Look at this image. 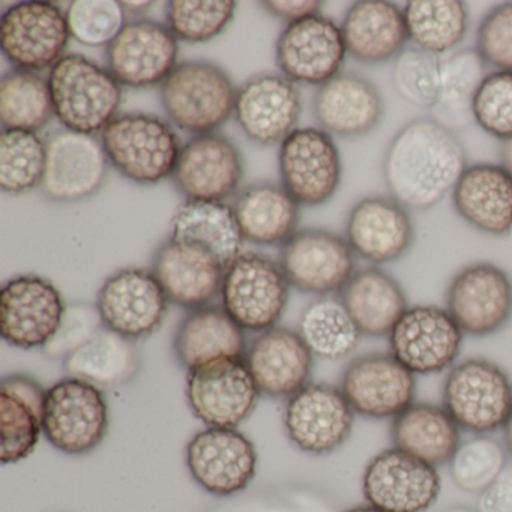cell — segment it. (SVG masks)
<instances>
[{
  "label": "cell",
  "instance_id": "obj_44",
  "mask_svg": "<svg viewBox=\"0 0 512 512\" xmlns=\"http://www.w3.org/2000/svg\"><path fill=\"white\" fill-rule=\"evenodd\" d=\"M505 446L493 437L475 436L458 446L452 457V479L461 490L482 493L500 478L505 469Z\"/></svg>",
  "mask_w": 512,
  "mask_h": 512
},
{
  "label": "cell",
  "instance_id": "obj_48",
  "mask_svg": "<svg viewBox=\"0 0 512 512\" xmlns=\"http://www.w3.org/2000/svg\"><path fill=\"white\" fill-rule=\"evenodd\" d=\"M475 50L488 67L512 73V2L485 14L476 29Z\"/></svg>",
  "mask_w": 512,
  "mask_h": 512
},
{
  "label": "cell",
  "instance_id": "obj_37",
  "mask_svg": "<svg viewBox=\"0 0 512 512\" xmlns=\"http://www.w3.org/2000/svg\"><path fill=\"white\" fill-rule=\"evenodd\" d=\"M64 368L68 377L85 380L97 388H121L139 373V350L136 341L103 326L64 359Z\"/></svg>",
  "mask_w": 512,
  "mask_h": 512
},
{
  "label": "cell",
  "instance_id": "obj_6",
  "mask_svg": "<svg viewBox=\"0 0 512 512\" xmlns=\"http://www.w3.org/2000/svg\"><path fill=\"white\" fill-rule=\"evenodd\" d=\"M290 287L278 260L262 253H245L226 269L221 301L244 331L262 334L280 322Z\"/></svg>",
  "mask_w": 512,
  "mask_h": 512
},
{
  "label": "cell",
  "instance_id": "obj_43",
  "mask_svg": "<svg viewBox=\"0 0 512 512\" xmlns=\"http://www.w3.org/2000/svg\"><path fill=\"white\" fill-rule=\"evenodd\" d=\"M235 13L233 0H170L166 25L182 43H209L226 31Z\"/></svg>",
  "mask_w": 512,
  "mask_h": 512
},
{
  "label": "cell",
  "instance_id": "obj_53",
  "mask_svg": "<svg viewBox=\"0 0 512 512\" xmlns=\"http://www.w3.org/2000/svg\"><path fill=\"white\" fill-rule=\"evenodd\" d=\"M499 157L500 166L512 176V139L500 143Z\"/></svg>",
  "mask_w": 512,
  "mask_h": 512
},
{
  "label": "cell",
  "instance_id": "obj_24",
  "mask_svg": "<svg viewBox=\"0 0 512 512\" xmlns=\"http://www.w3.org/2000/svg\"><path fill=\"white\" fill-rule=\"evenodd\" d=\"M301 115V92L283 74H256L238 88L233 116L256 145H281L296 130Z\"/></svg>",
  "mask_w": 512,
  "mask_h": 512
},
{
  "label": "cell",
  "instance_id": "obj_1",
  "mask_svg": "<svg viewBox=\"0 0 512 512\" xmlns=\"http://www.w3.org/2000/svg\"><path fill=\"white\" fill-rule=\"evenodd\" d=\"M466 167V148L457 133L424 116L392 137L383 158V179L404 208L428 211L454 190Z\"/></svg>",
  "mask_w": 512,
  "mask_h": 512
},
{
  "label": "cell",
  "instance_id": "obj_35",
  "mask_svg": "<svg viewBox=\"0 0 512 512\" xmlns=\"http://www.w3.org/2000/svg\"><path fill=\"white\" fill-rule=\"evenodd\" d=\"M392 446L434 467L451 463L461 445V428L439 404L413 403L389 428Z\"/></svg>",
  "mask_w": 512,
  "mask_h": 512
},
{
  "label": "cell",
  "instance_id": "obj_52",
  "mask_svg": "<svg viewBox=\"0 0 512 512\" xmlns=\"http://www.w3.org/2000/svg\"><path fill=\"white\" fill-rule=\"evenodd\" d=\"M125 14H127L128 22L130 20L146 19L145 14L152 7V2H121Z\"/></svg>",
  "mask_w": 512,
  "mask_h": 512
},
{
  "label": "cell",
  "instance_id": "obj_7",
  "mask_svg": "<svg viewBox=\"0 0 512 512\" xmlns=\"http://www.w3.org/2000/svg\"><path fill=\"white\" fill-rule=\"evenodd\" d=\"M110 413L103 389L65 377L47 389L43 430L58 451L86 455L106 439Z\"/></svg>",
  "mask_w": 512,
  "mask_h": 512
},
{
  "label": "cell",
  "instance_id": "obj_5",
  "mask_svg": "<svg viewBox=\"0 0 512 512\" xmlns=\"http://www.w3.org/2000/svg\"><path fill=\"white\" fill-rule=\"evenodd\" d=\"M442 406L461 431L487 436L502 430L512 412V380L496 362L464 359L446 374Z\"/></svg>",
  "mask_w": 512,
  "mask_h": 512
},
{
  "label": "cell",
  "instance_id": "obj_27",
  "mask_svg": "<svg viewBox=\"0 0 512 512\" xmlns=\"http://www.w3.org/2000/svg\"><path fill=\"white\" fill-rule=\"evenodd\" d=\"M314 119L332 137L356 140L373 133L385 115L382 94L367 77L340 73L317 88Z\"/></svg>",
  "mask_w": 512,
  "mask_h": 512
},
{
  "label": "cell",
  "instance_id": "obj_16",
  "mask_svg": "<svg viewBox=\"0 0 512 512\" xmlns=\"http://www.w3.org/2000/svg\"><path fill=\"white\" fill-rule=\"evenodd\" d=\"M440 490L437 467L394 446L374 455L362 475L365 500L383 512L428 511Z\"/></svg>",
  "mask_w": 512,
  "mask_h": 512
},
{
  "label": "cell",
  "instance_id": "obj_25",
  "mask_svg": "<svg viewBox=\"0 0 512 512\" xmlns=\"http://www.w3.org/2000/svg\"><path fill=\"white\" fill-rule=\"evenodd\" d=\"M344 238L356 256L373 265H386L409 253L415 226L409 209L394 197L368 196L350 209Z\"/></svg>",
  "mask_w": 512,
  "mask_h": 512
},
{
  "label": "cell",
  "instance_id": "obj_15",
  "mask_svg": "<svg viewBox=\"0 0 512 512\" xmlns=\"http://www.w3.org/2000/svg\"><path fill=\"white\" fill-rule=\"evenodd\" d=\"M278 262L290 286L319 298L340 293L356 272V254L346 238L323 229L298 230L281 245Z\"/></svg>",
  "mask_w": 512,
  "mask_h": 512
},
{
  "label": "cell",
  "instance_id": "obj_2",
  "mask_svg": "<svg viewBox=\"0 0 512 512\" xmlns=\"http://www.w3.org/2000/svg\"><path fill=\"white\" fill-rule=\"evenodd\" d=\"M55 118L74 133L98 136L118 118L124 86L110 73L83 55H65L50 70Z\"/></svg>",
  "mask_w": 512,
  "mask_h": 512
},
{
  "label": "cell",
  "instance_id": "obj_30",
  "mask_svg": "<svg viewBox=\"0 0 512 512\" xmlns=\"http://www.w3.org/2000/svg\"><path fill=\"white\" fill-rule=\"evenodd\" d=\"M340 28L347 55L359 64H385L407 49L403 10L386 0L355 2Z\"/></svg>",
  "mask_w": 512,
  "mask_h": 512
},
{
  "label": "cell",
  "instance_id": "obj_39",
  "mask_svg": "<svg viewBox=\"0 0 512 512\" xmlns=\"http://www.w3.org/2000/svg\"><path fill=\"white\" fill-rule=\"evenodd\" d=\"M410 43L440 56L466 38L469 11L461 0H410L403 8Z\"/></svg>",
  "mask_w": 512,
  "mask_h": 512
},
{
  "label": "cell",
  "instance_id": "obj_36",
  "mask_svg": "<svg viewBox=\"0 0 512 512\" xmlns=\"http://www.w3.org/2000/svg\"><path fill=\"white\" fill-rule=\"evenodd\" d=\"M172 238L208 251L224 269L241 256L245 241L227 202L181 203L172 220Z\"/></svg>",
  "mask_w": 512,
  "mask_h": 512
},
{
  "label": "cell",
  "instance_id": "obj_47",
  "mask_svg": "<svg viewBox=\"0 0 512 512\" xmlns=\"http://www.w3.org/2000/svg\"><path fill=\"white\" fill-rule=\"evenodd\" d=\"M473 118L494 139H512V73L487 74L473 103Z\"/></svg>",
  "mask_w": 512,
  "mask_h": 512
},
{
  "label": "cell",
  "instance_id": "obj_32",
  "mask_svg": "<svg viewBox=\"0 0 512 512\" xmlns=\"http://www.w3.org/2000/svg\"><path fill=\"white\" fill-rule=\"evenodd\" d=\"M173 350L187 371L223 358H245L244 329L223 307L206 305L188 311L173 338Z\"/></svg>",
  "mask_w": 512,
  "mask_h": 512
},
{
  "label": "cell",
  "instance_id": "obj_3",
  "mask_svg": "<svg viewBox=\"0 0 512 512\" xmlns=\"http://www.w3.org/2000/svg\"><path fill=\"white\" fill-rule=\"evenodd\" d=\"M236 88L229 74L209 61H185L161 85L169 121L191 136L214 134L235 115Z\"/></svg>",
  "mask_w": 512,
  "mask_h": 512
},
{
  "label": "cell",
  "instance_id": "obj_33",
  "mask_svg": "<svg viewBox=\"0 0 512 512\" xmlns=\"http://www.w3.org/2000/svg\"><path fill=\"white\" fill-rule=\"evenodd\" d=\"M338 298L362 337H388L409 310L401 284L377 266L356 271L340 290Z\"/></svg>",
  "mask_w": 512,
  "mask_h": 512
},
{
  "label": "cell",
  "instance_id": "obj_18",
  "mask_svg": "<svg viewBox=\"0 0 512 512\" xmlns=\"http://www.w3.org/2000/svg\"><path fill=\"white\" fill-rule=\"evenodd\" d=\"M244 178V157L220 133L205 134L182 146L172 182L185 202H226L236 196Z\"/></svg>",
  "mask_w": 512,
  "mask_h": 512
},
{
  "label": "cell",
  "instance_id": "obj_14",
  "mask_svg": "<svg viewBox=\"0 0 512 512\" xmlns=\"http://www.w3.org/2000/svg\"><path fill=\"white\" fill-rule=\"evenodd\" d=\"M445 302L464 335L490 337L511 322L512 278L493 263H473L452 278Z\"/></svg>",
  "mask_w": 512,
  "mask_h": 512
},
{
  "label": "cell",
  "instance_id": "obj_49",
  "mask_svg": "<svg viewBox=\"0 0 512 512\" xmlns=\"http://www.w3.org/2000/svg\"><path fill=\"white\" fill-rule=\"evenodd\" d=\"M103 326L97 305L82 304V302L67 305L64 322L58 334L44 350L52 359H65Z\"/></svg>",
  "mask_w": 512,
  "mask_h": 512
},
{
  "label": "cell",
  "instance_id": "obj_13",
  "mask_svg": "<svg viewBox=\"0 0 512 512\" xmlns=\"http://www.w3.org/2000/svg\"><path fill=\"white\" fill-rule=\"evenodd\" d=\"M355 415L340 386L310 382L287 400L284 431L299 451L322 457L349 440Z\"/></svg>",
  "mask_w": 512,
  "mask_h": 512
},
{
  "label": "cell",
  "instance_id": "obj_29",
  "mask_svg": "<svg viewBox=\"0 0 512 512\" xmlns=\"http://www.w3.org/2000/svg\"><path fill=\"white\" fill-rule=\"evenodd\" d=\"M452 206L461 220L484 235L512 232V176L500 164L467 166L452 190Z\"/></svg>",
  "mask_w": 512,
  "mask_h": 512
},
{
  "label": "cell",
  "instance_id": "obj_8",
  "mask_svg": "<svg viewBox=\"0 0 512 512\" xmlns=\"http://www.w3.org/2000/svg\"><path fill=\"white\" fill-rule=\"evenodd\" d=\"M70 38L67 14L53 2H19L0 17V49L13 70H52Z\"/></svg>",
  "mask_w": 512,
  "mask_h": 512
},
{
  "label": "cell",
  "instance_id": "obj_17",
  "mask_svg": "<svg viewBox=\"0 0 512 512\" xmlns=\"http://www.w3.org/2000/svg\"><path fill=\"white\" fill-rule=\"evenodd\" d=\"M346 56L340 26L322 14L286 25L275 41V64L295 85L320 88L341 73Z\"/></svg>",
  "mask_w": 512,
  "mask_h": 512
},
{
  "label": "cell",
  "instance_id": "obj_10",
  "mask_svg": "<svg viewBox=\"0 0 512 512\" xmlns=\"http://www.w3.org/2000/svg\"><path fill=\"white\" fill-rule=\"evenodd\" d=\"M280 184L301 206L325 205L340 188L343 163L334 137L320 128H296L278 152Z\"/></svg>",
  "mask_w": 512,
  "mask_h": 512
},
{
  "label": "cell",
  "instance_id": "obj_54",
  "mask_svg": "<svg viewBox=\"0 0 512 512\" xmlns=\"http://www.w3.org/2000/svg\"><path fill=\"white\" fill-rule=\"evenodd\" d=\"M503 430V446H505L506 452H508L509 457L512 458V412L509 415L508 421H506L505 427Z\"/></svg>",
  "mask_w": 512,
  "mask_h": 512
},
{
  "label": "cell",
  "instance_id": "obj_45",
  "mask_svg": "<svg viewBox=\"0 0 512 512\" xmlns=\"http://www.w3.org/2000/svg\"><path fill=\"white\" fill-rule=\"evenodd\" d=\"M65 14L71 38L91 49H107L128 23L118 0H74Z\"/></svg>",
  "mask_w": 512,
  "mask_h": 512
},
{
  "label": "cell",
  "instance_id": "obj_22",
  "mask_svg": "<svg viewBox=\"0 0 512 512\" xmlns=\"http://www.w3.org/2000/svg\"><path fill=\"white\" fill-rule=\"evenodd\" d=\"M47 142L46 173L40 190L56 203L91 199L109 175V158L97 136L58 131Z\"/></svg>",
  "mask_w": 512,
  "mask_h": 512
},
{
  "label": "cell",
  "instance_id": "obj_31",
  "mask_svg": "<svg viewBox=\"0 0 512 512\" xmlns=\"http://www.w3.org/2000/svg\"><path fill=\"white\" fill-rule=\"evenodd\" d=\"M47 389L28 374H10L0 383V424L4 464L26 460L37 448L43 430Z\"/></svg>",
  "mask_w": 512,
  "mask_h": 512
},
{
  "label": "cell",
  "instance_id": "obj_38",
  "mask_svg": "<svg viewBox=\"0 0 512 512\" xmlns=\"http://www.w3.org/2000/svg\"><path fill=\"white\" fill-rule=\"evenodd\" d=\"M485 62L475 49H464L442 59L440 89L430 116L448 130L458 133L475 124L473 103L484 82Z\"/></svg>",
  "mask_w": 512,
  "mask_h": 512
},
{
  "label": "cell",
  "instance_id": "obj_20",
  "mask_svg": "<svg viewBox=\"0 0 512 512\" xmlns=\"http://www.w3.org/2000/svg\"><path fill=\"white\" fill-rule=\"evenodd\" d=\"M179 41L166 23L130 20L107 47V68L122 86L163 85L178 67Z\"/></svg>",
  "mask_w": 512,
  "mask_h": 512
},
{
  "label": "cell",
  "instance_id": "obj_21",
  "mask_svg": "<svg viewBox=\"0 0 512 512\" xmlns=\"http://www.w3.org/2000/svg\"><path fill=\"white\" fill-rule=\"evenodd\" d=\"M340 389L356 415L394 419L415 403L416 376L391 353H367L346 365Z\"/></svg>",
  "mask_w": 512,
  "mask_h": 512
},
{
  "label": "cell",
  "instance_id": "obj_40",
  "mask_svg": "<svg viewBox=\"0 0 512 512\" xmlns=\"http://www.w3.org/2000/svg\"><path fill=\"white\" fill-rule=\"evenodd\" d=\"M55 118L49 79L34 71L11 70L0 80V125L40 133Z\"/></svg>",
  "mask_w": 512,
  "mask_h": 512
},
{
  "label": "cell",
  "instance_id": "obj_26",
  "mask_svg": "<svg viewBox=\"0 0 512 512\" xmlns=\"http://www.w3.org/2000/svg\"><path fill=\"white\" fill-rule=\"evenodd\" d=\"M151 271L167 299L188 311L206 307L221 295L226 274L208 251L172 236L155 250Z\"/></svg>",
  "mask_w": 512,
  "mask_h": 512
},
{
  "label": "cell",
  "instance_id": "obj_46",
  "mask_svg": "<svg viewBox=\"0 0 512 512\" xmlns=\"http://www.w3.org/2000/svg\"><path fill=\"white\" fill-rule=\"evenodd\" d=\"M440 65V56L410 47L395 59L392 85L404 101L430 112L439 97Z\"/></svg>",
  "mask_w": 512,
  "mask_h": 512
},
{
  "label": "cell",
  "instance_id": "obj_23",
  "mask_svg": "<svg viewBox=\"0 0 512 512\" xmlns=\"http://www.w3.org/2000/svg\"><path fill=\"white\" fill-rule=\"evenodd\" d=\"M187 466L194 481L209 494L233 496L256 476V446L236 428L208 427L188 442Z\"/></svg>",
  "mask_w": 512,
  "mask_h": 512
},
{
  "label": "cell",
  "instance_id": "obj_28",
  "mask_svg": "<svg viewBox=\"0 0 512 512\" xmlns=\"http://www.w3.org/2000/svg\"><path fill=\"white\" fill-rule=\"evenodd\" d=\"M245 362L260 394L289 400L310 383L314 355L298 331L275 326L253 341Z\"/></svg>",
  "mask_w": 512,
  "mask_h": 512
},
{
  "label": "cell",
  "instance_id": "obj_11",
  "mask_svg": "<svg viewBox=\"0 0 512 512\" xmlns=\"http://www.w3.org/2000/svg\"><path fill=\"white\" fill-rule=\"evenodd\" d=\"M463 340L460 326L437 305L409 307L388 335L389 353L415 376L451 370Z\"/></svg>",
  "mask_w": 512,
  "mask_h": 512
},
{
  "label": "cell",
  "instance_id": "obj_34",
  "mask_svg": "<svg viewBox=\"0 0 512 512\" xmlns=\"http://www.w3.org/2000/svg\"><path fill=\"white\" fill-rule=\"evenodd\" d=\"M245 241L262 247L284 245L299 224V205L283 185L260 181L242 188L233 203Z\"/></svg>",
  "mask_w": 512,
  "mask_h": 512
},
{
  "label": "cell",
  "instance_id": "obj_12",
  "mask_svg": "<svg viewBox=\"0 0 512 512\" xmlns=\"http://www.w3.org/2000/svg\"><path fill=\"white\" fill-rule=\"evenodd\" d=\"M65 311L67 302L52 281L40 275L11 278L0 290V334L19 349H46Z\"/></svg>",
  "mask_w": 512,
  "mask_h": 512
},
{
  "label": "cell",
  "instance_id": "obj_19",
  "mask_svg": "<svg viewBox=\"0 0 512 512\" xmlns=\"http://www.w3.org/2000/svg\"><path fill=\"white\" fill-rule=\"evenodd\" d=\"M169 304L152 271L125 268L104 281L95 305L107 329L137 341L161 328Z\"/></svg>",
  "mask_w": 512,
  "mask_h": 512
},
{
  "label": "cell",
  "instance_id": "obj_4",
  "mask_svg": "<svg viewBox=\"0 0 512 512\" xmlns=\"http://www.w3.org/2000/svg\"><path fill=\"white\" fill-rule=\"evenodd\" d=\"M100 139L110 166L137 185L172 179L182 149L169 122L142 112L121 113Z\"/></svg>",
  "mask_w": 512,
  "mask_h": 512
},
{
  "label": "cell",
  "instance_id": "obj_41",
  "mask_svg": "<svg viewBox=\"0 0 512 512\" xmlns=\"http://www.w3.org/2000/svg\"><path fill=\"white\" fill-rule=\"evenodd\" d=\"M299 334L314 356L338 361L355 352L362 334L340 298L320 296L299 319Z\"/></svg>",
  "mask_w": 512,
  "mask_h": 512
},
{
  "label": "cell",
  "instance_id": "obj_9",
  "mask_svg": "<svg viewBox=\"0 0 512 512\" xmlns=\"http://www.w3.org/2000/svg\"><path fill=\"white\" fill-rule=\"evenodd\" d=\"M185 395L193 415L215 428H238L262 397L245 358L217 359L188 371Z\"/></svg>",
  "mask_w": 512,
  "mask_h": 512
},
{
  "label": "cell",
  "instance_id": "obj_42",
  "mask_svg": "<svg viewBox=\"0 0 512 512\" xmlns=\"http://www.w3.org/2000/svg\"><path fill=\"white\" fill-rule=\"evenodd\" d=\"M47 142L40 134L2 130L0 133V188L22 196L41 188L46 173Z\"/></svg>",
  "mask_w": 512,
  "mask_h": 512
},
{
  "label": "cell",
  "instance_id": "obj_51",
  "mask_svg": "<svg viewBox=\"0 0 512 512\" xmlns=\"http://www.w3.org/2000/svg\"><path fill=\"white\" fill-rule=\"evenodd\" d=\"M479 511L512 512V481L499 478L487 490L482 491Z\"/></svg>",
  "mask_w": 512,
  "mask_h": 512
},
{
  "label": "cell",
  "instance_id": "obj_50",
  "mask_svg": "<svg viewBox=\"0 0 512 512\" xmlns=\"http://www.w3.org/2000/svg\"><path fill=\"white\" fill-rule=\"evenodd\" d=\"M262 7L275 19L283 20L287 25L317 16L322 10V2L317 0H266Z\"/></svg>",
  "mask_w": 512,
  "mask_h": 512
},
{
  "label": "cell",
  "instance_id": "obj_55",
  "mask_svg": "<svg viewBox=\"0 0 512 512\" xmlns=\"http://www.w3.org/2000/svg\"><path fill=\"white\" fill-rule=\"evenodd\" d=\"M344 512H383L380 511V509H377L376 506L370 505V503H367V505H358L353 506V508L347 509V511Z\"/></svg>",
  "mask_w": 512,
  "mask_h": 512
}]
</instances>
